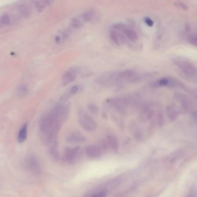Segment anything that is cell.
Here are the masks:
<instances>
[{"label": "cell", "instance_id": "24", "mask_svg": "<svg viewBox=\"0 0 197 197\" xmlns=\"http://www.w3.org/2000/svg\"><path fill=\"white\" fill-rule=\"evenodd\" d=\"M35 6L39 11H42L50 4L52 3V1H34Z\"/></svg>", "mask_w": 197, "mask_h": 197}, {"label": "cell", "instance_id": "29", "mask_svg": "<svg viewBox=\"0 0 197 197\" xmlns=\"http://www.w3.org/2000/svg\"><path fill=\"white\" fill-rule=\"evenodd\" d=\"M79 90V86H74L71 88V89L69 90V94L73 95L76 94Z\"/></svg>", "mask_w": 197, "mask_h": 197}, {"label": "cell", "instance_id": "6", "mask_svg": "<svg viewBox=\"0 0 197 197\" xmlns=\"http://www.w3.org/2000/svg\"><path fill=\"white\" fill-rule=\"evenodd\" d=\"M118 84L134 83L140 79V74L133 69H126L118 72Z\"/></svg>", "mask_w": 197, "mask_h": 197}, {"label": "cell", "instance_id": "12", "mask_svg": "<svg viewBox=\"0 0 197 197\" xmlns=\"http://www.w3.org/2000/svg\"><path fill=\"white\" fill-rule=\"evenodd\" d=\"M80 155V148L79 147L68 148L65 151L64 159L68 163L73 164L78 160Z\"/></svg>", "mask_w": 197, "mask_h": 197}, {"label": "cell", "instance_id": "14", "mask_svg": "<svg viewBox=\"0 0 197 197\" xmlns=\"http://www.w3.org/2000/svg\"><path fill=\"white\" fill-rule=\"evenodd\" d=\"M86 139V138L85 136L78 132H73L69 134L67 139L68 142L72 144L83 143Z\"/></svg>", "mask_w": 197, "mask_h": 197}, {"label": "cell", "instance_id": "32", "mask_svg": "<svg viewBox=\"0 0 197 197\" xmlns=\"http://www.w3.org/2000/svg\"><path fill=\"white\" fill-rule=\"evenodd\" d=\"M192 95H193L194 98L197 101V89H195L193 91H192Z\"/></svg>", "mask_w": 197, "mask_h": 197}, {"label": "cell", "instance_id": "11", "mask_svg": "<svg viewBox=\"0 0 197 197\" xmlns=\"http://www.w3.org/2000/svg\"><path fill=\"white\" fill-rule=\"evenodd\" d=\"M79 71V69L77 67H72L67 70L61 78L62 83L67 85L74 81L78 76Z\"/></svg>", "mask_w": 197, "mask_h": 197}, {"label": "cell", "instance_id": "31", "mask_svg": "<svg viewBox=\"0 0 197 197\" xmlns=\"http://www.w3.org/2000/svg\"><path fill=\"white\" fill-rule=\"evenodd\" d=\"M106 197V191H102L94 194L93 197Z\"/></svg>", "mask_w": 197, "mask_h": 197}, {"label": "cell", "instance_id": "4", "mask_svg": "<svg viewBox=\"0 0 197 197\" xmlns=\"http://www.w3.org/2000/svg\"><path fill=\"white\" fill-rule=\"evenodd\" d=\"M118 72L108 71L101 73L95 79V83L103 87H109L118 84Z\"/></svg>", "mask_w": 197, "mask_h": 197}, {"label": "cell", "instance_id": "23", "mask_svg": "<svg viewBox=\"0 0 197 197\" xmlns=\"http://www.w3.org/2000/svg\"><path fill=\"white\" fill-rule=\"evenodd\" d=\"M68 32L65 31H60V33H58L54 38V42L58 43H60L62 42H64L65 41L68 37Z\"/></svg>", "mask_w": 197, "mask_h": 197}, {"label": "cell", "instance_id": "20", "mask_svg": "<svg viewBox=\"0 0 197 197\" xmlns=\"http://www.w3.org/2000/svg\"><path fill=\"white\" fill-rule=\"evenodd\" d=\"M106 144L112 150H118L119 146V143L118 138L114 135H109L106 138Z\"/></svg>", "mask_w": 197, "mask_h": 197}, {"label": "cell", "instance_id": "19", "mask_svg": "<svg viewBox=\"0 0 197 197\" xmlns=\"http://www.w3.org/2000/svg\"><path fill=\"white\" fill-rule=\"evenodd\" d=\"M16 9L19 12V15L22 17H27L31 14V8L28 5L26 4H19Z\"/></svg>", "mask_w": 197, "mask_h": 197}, {"label": "cell", "instance_id": "5", "mask_svg": "<svg viewBox=\"0 0 197 197\" xmlns=\"http://www.w3.org/2000/svg\"><path fill=\"white\" fill-rule=\"evenodd\" d=\"M78 120L80 125L87 131L93 132L97 129V123L94 119L83 109L78 112Z\"/></svg>", "mask_w": 197, "mask_h": 197}, {"label": "cell", "instance_id": "18", "mask_svg": "<svg viewBox=\"0 0 197 197\" xmlns=\"http://www.w3.org/2000/svg\"><path fill=\"white\" fill-rule=\"evenodd\" d=\"M96 16V13L94 11L88 10L87 11L84 12L82 14L79 16L80 19L82 20L83 23L90 22L94 20Z\"/></svg>", "mask_w": 197, "mask_h": 197}, {"label": "cell", "instance_id": "9", "mask_svg": "<svg viewBox=\"0 0 197 197\" xmlns=\"http://www.w3.org/2000/svg\"><path fill=\"white\" fill-rule=\"evenodd\" d=\"M108 104L112 109L120 113H124L129 106V101L123 98H114L109 99L107 101Z\"/></svg>", "mask_w": 197, "mask_h": 197}, {"label": "cell", "instance_id": "7", "mask_svg": "<svg viewBox=\"0 0 197 197\" xmlns=\"http://www.w3.org/2000/svg\"><path fill=\"white\" fill-rule=\"evenodd\" d=\"M51 111L61 123H63L68 117L69 106L64 102L57 104L53 106Z\"/></svg>", "mask_w": 197, "mask_h": 197}, {"label": "cell", "instance_id": "17", "mask_svg": "<svg viewBox=\"0 0 197 197\" xmlns=\"http://www.w3.org/2000/svg\"><path fill=\"white\" fill-rule=\"evenodd\" d=\"M109 37L111 40L118 45H120L124 41V37L118 31L112 29L109 33Z\"/></svg>", "mask_w": 197, "mask_h": 197}, {"label": "cell", "instance_id": "28", "mask_svg": "<svg viewBox=\"0 0 197 197\" xmlns=\"http://www.w3.org/2000/svg\"><path fill=\"white\" fill-rule=\"evenodd\" d=\"M88 108L92 114H97L98 112V107L95 105L94 104H90L88 106Z\"/></svg>", "mask_w": 197, "mask_h": 197}, {"label": "cell", "instance_id": "30", "mask_svg": "<svg viewBox=\"0 0 197 197\" xmlns=\"http://www.w3.org/2000/svg\"><path fill=\"white\" fill-rule=\"evenodd\" d=\"M144 22L145 24H146L148 26L152 27L154 25V22L151 18L149 17H146L144 18Z\"/></svg>", "mask_w": 197, "mask_h": 197}, {"label": "cell", "instance_id": "22", "mask_svg": "<svg viewBox=\"0 0 197 197\" xmlns=\"http://www.w3.org/2000/svg\"><path fill=\"white\" fill-rule=\"evenodd\" d=\"M16 93L20 98L24 97L28 93V87L26 84L22 83L16 88Z\"/></svg>", "mask_w": 197, "mask_h": 197}, {"label": "cell", "instance_id": "27", "mask_svg": "<svg viewBox=\"0 0 197 197\" xmlns=\"http://www.w3.org/2000/svg\"><path fill=\"white\" fill-rule=\"evenodd\" d=\"M188 40L193 45L197 47V34H192L189 35Z\"/></svg>", "mask_w": 197, "mask_h": 197}, {"label": "cell", "instance_id": "25", "mask_svg": "<svg viewBox=\"0 0 197 197\" xmlns=\"http://www.w3.org/2000/svg\"><path fill=\"white\" fill-rule=\"evenodd\" d=\"M83 23L79 17H77L72 19L70 25L73 29H79L83 26Z\"/></svg>", "mask_w": 197, "mask_h": 197}, {"label": "cell", "instance_id": "13", "mask_svg": "<svg viewBox=\"0 0 197 197\" xmlns=\"http://www.w3.org/2000/svg\"><path fill=\"white\" fill-rule=\"evenodd\" d=\"M85 153L87 157L91 159H98L102 155V150L97 145H89L85 148Z\"/></svg>", "mask_w": 197, "mask_h": 197}, {"label": "cell", "instance_id": "8", "mask_svg": "<svg viewBox=\"0 0 197 197\" xmlns=\"http://www.w3.org/2000/svg\"><path fill=\"white\" fill-rule=\"evenodd\" d=\"M112 29L118 31H121L127 38L133 42H137L138 39V36L135 31L129 28L125 24L118 23L113 26Z\"/></svg>", "mask_w": 197, "mask_h": 197}, {"label": "cell", "instance_id": "2", "mask_svg": "<svg viewBox=\"0 0 197 197\" xmlns=\"http://www.w3.org/2000/svg\"><path fill=\"white\" fill-rule=\"evenodd\" d=\"M173 63L182 78L189 82L197 83V66L182 57L175 58Z\"/></svg>", "mask_w": 197, "mask_h": 197}, {"label": "cell", "instance_id": "10", "mask_svg": "<svg viewBox=\"0 0 197 197\" xmlns=\"http://www.w3.org/2000/svg\"><path fill=\"white\" fill-rule=\"evenodd\" d=\"M154 86L157 87H183V85L179 80L171 78H163L157 80L154 82Z\"/></svg>", "mask_w": 197, "mask_h": 197}, {"label": "cell", "instance_id": "26", "mask_svg": "<svg viewBox=\"0 0 197 197\" xmlns=\"http://www.w3.org/2000/svg\"><path fill=\"white\" fill-rule=\"evenodd\" d=\"M174 6L177 8H178L180 10H183V11H187L189 9V7L188 6L186 5L183 2H181V1H176V2H174Z\"/></svg>", "mask_w": 197, "mask_h": 197}, {"label": "cell", "instance_id": "15", "mask_svg": "<svg viewBox=\"0 0 197 197\" xmlns=\"http://www.w3.org/2000/svg\"><path fill=\"white\" fill-rule=\"evenodd\" d=\"M17 17L16 16L11 14L9 13H4L1 15L0 18V24L1 26H7L14 23L17 20Z\"/></svg>", "mask_w": 197, "mask_h": 197}, {"label": "cell", "instance_id": "3", "mask_svg": "<svg viewBox=\"0 0 197 197\" xmlns=\"http://www.w3.org/2000/svg\"><path fill=\"white\" fill-rule=\"evenodd\" d=\"M174 98L184 112H191L192 114L197 112V104L189 96L182 93H177L174 95Z\"/></svg>", "mask_w": 197, "mask_h": 197}, {"label": "cell", "instance_id": "21", "mask_svg": "<svg viewBox=\"0 0 197 197\" xmlns=\"http://www.w3.org/2000/svg\"><path fill=\"white\" fill-rule=\"evenodd\" d=\"M27 129L28 125L27 124H24L19 130V134L18 135V141L19 143L22 144L26 140L27 137Z\"/></svg>", "mask_w": 197, "mask_h": 197}, {"label": "cell", "instance_id": "1", "mask_svg": "<svg viewBox=\"0 0 197 197\" xmlns=\"http://www.w3.org/2000/svg\"><path fill=\"white\" fill-rule=\"evenodd\" d=\"M62 124L51 111L42 114L39 121V128L43 139L49 142L54 140Z\"/></svg>", "mask_w": 197, "mask_h": 197}, {"label": "cell", "instance_id": "16", "mask_svg": "<svg viewBox=\"0 0 197 197\" xmlns=\"http://www.w3.org/2000/svg\"><path fill=\"white\" fill-rule=\"evenodd\" d=\"M166 113L168 117L171 120H174L178 116L179 111L178 108L174 105L171 104L166 107Z\"/></svg>", "mask_w": 197, "mask_h": 197}]
</instances>
